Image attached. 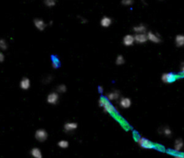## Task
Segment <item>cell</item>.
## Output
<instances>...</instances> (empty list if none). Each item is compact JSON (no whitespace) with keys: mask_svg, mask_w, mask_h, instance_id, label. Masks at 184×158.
Here are the masks:
<instances>
[{"mask_svg":"<svg viewBox=\"0 0 184 158\" xmlns=\"http://www.w3.org/2000/svg\"><path fill=\"white\" fill-rule=\"evenodd\" d=\"M31 86V81L29 78L27 77H23L22 78V80L20 81V87L23 90H28Z\"/></svg>","mask_w":184,"mask_h":158,"instance_id":"obj_14","label":"cell"},{"mask_svg":"<svg viewBox=\"0 0 184 158\" xmlns=\"http://www.w3.org/2000/svg\"><path fill=\"white\" fill-rule=\"evenodd\" d=\"M58 146H59V148H61L62 149H66L69 148V142L67 140H61V141H59Z\"/></svg>","mask_w":184,"mask_h":158,"instance_id":"obj_21","label":"cell"},{"mask_svg":"<svg viewBox=\"0 0 184 158\" xmlns=\"http://www.w3.org/2000/svg\"><path fill=\"white\" fill-rule=\"evenodd\" d=\"M51 58H52V59H51L52 67H53V68H58L59 66H60V61H59V59H58L56 57H52Z\"/></svg>","mask_w":184,"mask_h":158,"instance_id":"obj_22","label":"cell"},{"mask_svg":"<svg viewBox=\"0 0 184 158\" xmlns=\"http://www.w3.org/2000/svg\"><path fill=\"white\" fill-rule=\"evenodd\" d=\"M184 148V142L182 139H178L175 140L174 142V146H173V149L176 152H181Z\"/></svg>","mask_w":184,"mask_h":158,"instance_id":"obj_15","label":"cell"},{"mask_svg":"<svg viewBox=\"0 0 184 158\" xmlns=\"http://www.w3.org/2000/svg\"><path fill=\"white\" fill-rule=\"evenodd\" d=\"M146 35H147L148 40H150V41H152L154 43H160L162 41L161 36L156 32H154V31H147Z\"/></svg>","mask_w":184,"mask_h":158,"instance_id":"obj_6","label":"cell"},{"mask_svg":"<svg viewBox=\"0 0 184 158\" xmlns=\"http://www.w3.org/2000/svg\"><path fill=\"white\" fill-rule=\"evenodd\" d=\"M179 77H180L179 76H176L173 73H164L162 75L161 79H162L163 83H164V84H172Z\"/></svg>","mask_w":184,"mask_h":158,"instance_id":"obj_3","label":"cell"},{"mask_svg":"<svg viewBox=\"0 0 184 158\" xmlns=\"http://www.w3.org/2000/svg\"><path fill=\"white\" fill-rule=\"evenodd\" d=\"M112 24V19L108 16H103L100 20V25L104 28H108Z\"/></svg>","mask_w":184,"mask_h":158,"instance_id":"obj_16","label":"cell"},{"mask_svg":"<svg viewBox=\"0 0 184 158\" xmlns=\"http://www.w3.org/2000/svg\"><path fill=\"white\" fill-rule=\"evenodd\" d=\"M120 92L117 91V90H113L109 93H108L106 94V98L108 100V101H117V99L120 98Z\"/></svg>","mask_w":184,"mask_h":158,"instance_id":"obj_8","label":"cell"},{"mask_svg":"<svg viewBox=\"0 0 184 158\" xmlns=\"http://www.w3.org/2000/svg\"><path fill=\"white\" fill-rule=\"evenodd\" d=\"M119 105L123 109H128L132 105V101L127 97H122L119 101Z\"/></svg>","mask_w":184,"mask_h":158,"instance_id":"obj_11","label":"cell"},{"mask_svg":"<svg viewBox=\"0 0 184 158\" xmlns=\"http://www.w3.org/2000/svg\"><path fill=\"white\" fill-rule=\"evenodd\" d=\"M80 21H81V23H86L87 22V19H85V18H80Z\"/></svg>","mask_w":184,"mask_h":158,"instance_id":"obj_30","label":"cell"},{"mask_svg":"<svg viewBox=\"0 0 184 158\" xmlns=\"http://www.w3.org/2000/svg\"><path fill=\"white\" fill-rule=\"evenodd\" d=\"M34 137L36 139L37 141L39 142H44L45 140H47L48 139V133L45 130L43 129H39L35 131Z\"/></svg>","mask_w":184,"mask_h":158,"instance_id":"obj_4","label":"cell"},{"mask_svg":"<svg viewBox=\"0 0 184 158\" xmlns=\"http://www.w3.org/2000/svg\"><path fill=\"white\" fill-rule=\"evenodd\" d=\"M59 99H60V95L57 92H51L48 94L47 96V103L49 104H57L58 102H59Z\"/></svg>","mask_w":184,"mask_h":158,"instance_id":"obj_5","label":"cell"},{"mask_svg":"<svg viewBox=\"0 0 184 158\" xmlns=\"http://www.w3.org/2000/svg\"><path fill=\"white\" fill-rule=\"evenodd\" d=\"M135 42H136L135 35H133V34H126L123 38V44L126 47L133 46L135 44Z\"/></svg>","mask_w":184,"mask_h":158,"instance_id":"obj_7","label":"cell"},{"mask_svg":"<svg viewBox=\"0 0 184 158\" xmlns=\"http://www.w3.org/2000/svg\"><path fill=\"white\" fill-rule=\"evenodd\" d=\"M5 60V55L3 54V52L0 51V62H3Z\"/></svg>","mask_w":184,"mask_h":158,"instance_id":"obj_28","label":"cell"},{"mask_svg":"<svg viewBox=\"0 0 184 158\" xmlns=\"http://www.w3.org/2000/svg\"><path fill=\"white\" fill-rule=\"evenodd\" d=\"M67 91V87H66V85H58L57 86V93L59 94H63V93H65Z\"/></svg>","mask_w":184,"mask_h":158,"instance_id":"obj_24","label":"cell"},{"mask_svg":"<svg viewBox=\"0 0 184 158\" xmlns=\"http://www.w3.org/2000/svg\"><path fill=\"white\" fill-rule=\"evenodd\" d=\"M51 79H52V77L50 76H47L45 79H43V81H44V83H50L51 81Z\"/></svg>","mask_w":184,"mask_h":158,"instance_id":"obj_27","label":"cell"},{"mask_svg":"<svg viewBox=\"0 0 184 158\" xmlns=\"http://www.w3.org/2000/svg\"><path fill=\"white\" fill-rule=\"evenodd\" d=\"M135 40L138 44H143L148 40V38H147L146 33H138L135 35Z\"/></svg>","mask_w":184,"mask_h":158,"instance_id":"obj_10","label":"cell"},{"mask_svg":"<svg viewBox=\"0 0 184 158\" xmlns=\"http://www.w3.org/2000/svg\"><path fill=\"white\" fill-rule=\"evenodd\" d=\"M159 132H160L162 135H164V136H165V137H168V138H170V137L173 135V131H172V130H171L169 127H167V126H165V127H162V128L159 130Z\"/></svg>","mask_w":184,"mask_h":158,"instance_id":"obj_17","label":"cell"},{"mask_svg":"<svg viewBox=\"0 0 184 158\" xmlns=\"http://www.w3.org/2000/svg\"><path fill=\"white\" fill-rule=\"evenodd\" d=\"M43 3L47 7H52L56 4V0H43Z\"/></svg>","mask_w":184,"mask_h":158,"instance_id":"obj_23","label":"cell"},{"mask_svg":"<svg viewBox=\"0 0 184 158\" xmlns=\"http://www.w3.org/2000/svg\"><path fill=\"white\" fill-rule=\"evenodd\" d=\"M174 158H184V155H175Z\"/></svg>","mask_w":184,"mask_h":158,"instance_id":"obj_29","label":"cell"},{"mask_svg":"<svg viewBox=\"0 0 184 158\" xmlns=\"http://www.w3.org/2000/svg\"><path fill=\"white\" fill-rule=\"evenodd\" d=\"M136 142L142 148H145V149H152L155 147V145L153 142H151L149 139L145 138H138L136 139Z\"/></svg>","mask_w":184,"mask_h":158,"instance_id":"obj_2","label":"cell"},{"mask_svg":"<svg viewBox=\"0 0 184 158\" xmlns=\"http://www.w3.org/2000/svg\"><path fill=\"white\" fill-rule=\"evenodd\" d=\"M31 156L33 158H42V151L40 150V148H33L32 150H31Z\"/></svg>","mask_w":184,"mask_h":158,"instance_id":"obj_18","label":"cell"},{"mask_svg":"<svg viewBox=\"0 0 184 158\" xmlns=\"http://www.w3.org/2000/svg\"><path fill=\"white\" fill-rule=\"evenodd\" d=\"M98 105L103 108L105 112H107L108 114H111L113 116H116V109L114 108V106L112 105L110 101H108L107 98L101 97L98 100Z\"/></svg>","mask_w":184,"mask_h":158,"instance_id":"obj_1","label":"cell"},{"mask_svg":"<svg viewBox=\"0 0 184 158\" xmlns=\"http://www.w3.org/2000/svg\"><path fill=\"white\" fill-rule=\"evenodd\" d=\"M33 24H34V26H35L39 31H44V29H45L46 26H47L46 22H45L42 19H41V18H35V19L33 20Z\"/></svg>","mask_w":184,"mask_h":158,"instance_id":"obj_9","label":"cell"},{"mask_svg":"<svg viewBox=\"0 0 184 158\" xmlns=\"http://www.w3.org/2000/svg\"><path fill=\"white\" fill-rule=\"evenodd\" d=\"M135 0H122L121 1V4L125 6H130L134 4Z\"/></svg>","mask_w":184,"mask_h":158,"instance_id":"obj_26","label":"cell"},{"mask_svg":"<svg viewBox=\"0 0 184 158\" xmlns=\"http://www.w3.org/2000/svg\"><path fill=\"white\" fill-rule=\"evenodd\" d=\"M125 58H124V56H122V55H118L117 57V58H116V64L117 65H118V66H121V65H123L124 63H125Z\"/></svg>","mask_w":184,"mask_h":158,"instance_id":"obj_20","label":"cell"},{"mask_svg":"<svg viewBox=\"0 0 184 158\" xmlns=\"http://www.w3.org/2000/svg\"><path fill=\"white\" fill-rule=\"evenodd\" d=\"M133 31L136 34H138V33H146L147 31V28L145 24L141 23V24H138L136 26H135L133 28Z\"/></svg>","mask_w":184,"mask_h":158,"instance_id":"obj_13","label":"cell"},{"mask_svg":"<svg viewBox=\"0 0 184 158\" xmlns=\"http://www.w3.org/2000/svg\"><path fill=\"white\" fill-rule=\"evenodd\" d=\"M78 128V124L76 122H67L64 124L63 129L65 132H72Z\"/></svg>","mask_w":184,"mask_h":158,"instance_id":"obj_12","label":"cell"},{"mask_svg":"<svg viewBox=\"0 0 184 158\" xmlns=\"http://www.w3.org/2000/svg\"><path fill=\"white\" fill-rule=\"evenodd\" d=\"M98 92H99V93H103V92H104L103 86H99V87H98Z\"/></svg>","mask_w":184,"mask_h":158,"instance_id":"obj_31","label":"cell"},{"mask_svg":"<svg viewBox=\"0 0 184 158\" xmlns=\"http://www.w3.org/2000/svg\"><path fill=\"white\" fill-rule=\"evenodd\" d=\"M7 42L5 41V40L4 39H0V49L2 50H5L7 49Z\"/></svg>","mask_w":184,"mask_h":158,"instance_id":"obj_25","label":"cell"},{"mask_svg":"<svg viewBox=\"0 0 184 158\" xmlns=\"http://www.w3.org/2000/svg\"><path fill=\"white\" fill-rule=\"evenodd\" d=\"M159 1H163V0H159Z\"/></svg>","mask_w":184,"mask_h":158,"instance_id":"obj_32","label":"cell"},{"mask_svg":"<svg viewBox=\"0 0 184 158\" xmlns=\"http://www.w3.org/2000/svg\"><path fill=\"white\" fill-rule=\"evenodd\" d=\"M175 44L177 47H183L184 46V35L178 34L175 37Z\"/></svg>","mask_w":184,"mask_h":158,"instance_id":"obj_19","label":"cell"}]
</instances>
